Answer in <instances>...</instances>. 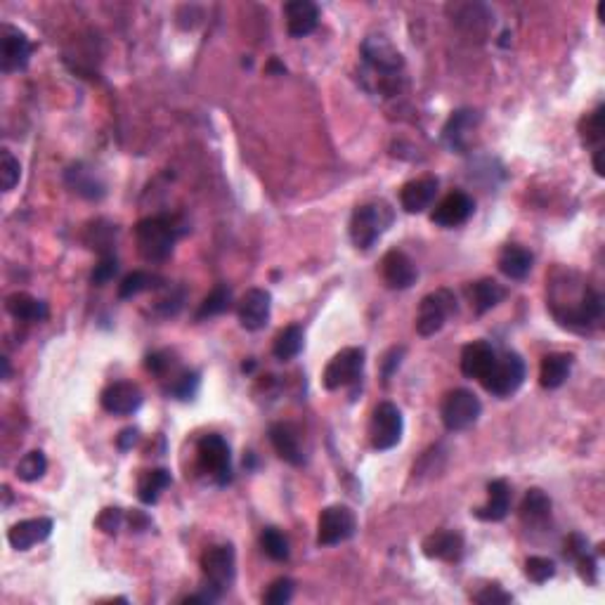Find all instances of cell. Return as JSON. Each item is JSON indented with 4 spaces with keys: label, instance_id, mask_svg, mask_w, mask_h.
I'll list each match as a JSON object with an SVG mask.
<instances>
[{
    "label": "cell",
    "instance_id": "cell-27",
    "mask_svg": "<svg viewBox=\"0 0 605 605\" xmlns=\"http://www.w3.org/2000/svg\"><path fill=\"white\" fill-rule=\"evenodd\" d=\"M468 296H471V305L475 308V312L485 315L487 310L497 308L507 298V289L497 279H480V282L468 287Z\"/></svg>",
    "mask_w": 605,
    "mask_h": 605
},
{
    "label": "cell",
    "instance_id": "cell-1",
    "mask_svg": "<svg viewBox=\"0 0 605 605\" xmlns=\"http://www.w3.org/2000/svg\"><path fill=\"white\" fill-rule=\"evenodd\" d=\"M180 232L183 230L177 227V220L170 218V216H154V218L140 220L135 227L138 251L149 263L166 261L176 247Z\"/></svg>",
    "mask_w": 605,
    "mask_h": 605
},
{
    "label": "cell",
    "instance_id": "cell-34",
    "mask_svg": "<svg viewBox=\"0 0 605 605\" xmlns=\"http://www.w3.org/2000/svg\"><path fill=\"white\" fill-rule=\"evenodd\" d=\"M159 277L156 275H149V272H145V270H135V272H130V275L121 282L119 287V298H133L138 296V294H145V291H152L159 287Z\"/></svg>",
    "mask_w": 605,
    "mask_h": 605
},
{
    "label": "cell",
    "instance_id": "cell-41",
    "mask_svg": "<svg viewBox=\"0 0 605 605\" xmlns=\"http://www.w3.org/2000/svg\"><path fill=\"white\" fill-rule=\"evenodd\" d=\"M199 388V376L194 372H183L177 373L173 386H170V393L176 395L177 400H192V395L197 393Z\"/></svg>",
    "mask_w": 605,
    "mask_h": 605
},
{
    "label": "cell",
    "instance_id": "cell-3",
    "mask_svg": "<svg viewBox=\"0 0 605 605\" xmlns=\"http://www.w3.org/2000/svg\"><path fill=\"white\" fill-rule=\"evenodd\" d=\"M522 381H525V362L518 352H507L501 359L497 358L492 372L483 379V386L494 397H508L522 386Z\"/></svg>",
    "mask_w": 605,
    "mask_h": 605
},
{
    "label": "cell",
    "instance_id": "cell-5",
    "mask_svg": "<svg viewBox=\"0 0 605 605\" xmlns=\"http://www.w3.org/2000/svg\"><path fill=\"white\" fill-rule=\"evenodd\" d=\"M201 570H204V578L211 586V592L220 596L227 586L232 585L234 572H237V556H234L232 546L220 544V546H211L208 551H204Z\"/></svg>",
    "mask_w": 605,
    "mask_h": 605
},
{
    "label": "cell",
    "instance_id": "cell-10",
    "mask_svg": "<svg viewBox=\"0 0 605 605\" xmlns=\"http://www.w3.org/2000/svg\"><path fill=\"white\" fill-rule=\"evenodd\" d=\"M358 530V521L348 507H326L317 522V542L322 546H334L350 539Z\"/></svg>",
    "mask_w": 605,
    "mask_h": 605
},
{
    "label": "cell",
    "instance_id": "cell-51",
    "mask_svg": "<svg viewBox=\"0 0 605 605\" xmlns=\"http://www.w3.org/2000/svg\"><path fill=\"white\" fill-rule=\"evenodd\" d=\"M0 362H3V379H10V362H7V358H3V359H0Z\"/></svg>",
    "mask_w": 605,
    "mask_h": 605
},
{
    "label": "cell",
    "instance_id": "cell-25",
    "mask_svg": "<svg viewBox=\"0 0 605 605\" xmlns=\"http://www.w3.org/2000/svg\"><path fill=\"white\" fill-rule=\"evenodd\" d=\"M572 355L568 352H551L542 359V369H539V383L546 390H556L568 381L572 369Z\"/></svg>",
    "mask_w": 605,
    "mask_h": 605
},
{
    "label": "cell",
    "instance_id": "cell-23",
    "mask_svg": "<svg viewBox=\"0 0 605 605\" xmlns=\"http://www.w3.org/2000/svg\"><path fill=\"white\" fill-rule=\"evenodd\" d=\"M508 508H511V490H508L507 480H492L487 485V504L475 508L473 514L480 521L499 522L508 515Z\"/></svg>",
    "mask_w": 605,
    "mask_h": 605
},
{
    "label": "cell",
    "instance_id": "cell-15",
    "mask_svg": "<svg viewBox=\"0 0 605 605\" xmlns=\"http://www.w3.org/2000/svg\"><path fill=\"white\" fill-rule=\"evenodd\" d=\"M272 296L265 289H251L240 302V322L247 331H261L270 319Z\"/></svg>",
    "mask_w": 605,
    "mask_h": 605
},
{
    "label": "cell",
    "instance_id": "cell-17",
    "mask_svg": "<svg viewBox=\"0 0 605 605\" xmlns=\"http://www.w3.org/2000/svg\"><path fill=\"white\" fill-rule=\"evenodd\" d=\"M494 362H497V352L487 341H473L461 350V372L466 379L483 381L492 372Z\"/></svg>",
    "mask_w": 605,
    "mask_h": 605
},
{
    "label": "cell",
    "instance_id": "cell-36",
    "mask_svg": "<svg viewBox=\"0 0 605 605\" xmlns=\"http://www.w3.org/2000/svg\"><path fill=\"white\" fill-rule=\"evenodd\" d=\"M230 301H232V291L220 284V287H216V289L204 298V302H201V308H199L197 312V319H208V317L223 315V312L230 308Z\"/></svg>",
    "mask_w": 605,
    "mask_h": 605
},
{
    "label": "cell",
    "instance_id": "cell-37",
    "mask_svg": "<svg viewBox=\"0 0 605 605\" xmlns=\"http://www.w3.org/2000/svg\"><path fill=\"white\" fill-rule=\"evenodd\" d=\"M20 177H21L20 161L14 159L10 149H3V152H0V187H3V192H12L14 185L20 183Z\"/></svg>",
    "mask_w": 605,
    "mask_h": 605
},
{
    "label": "cell",
    "instance_id": "cell-38",
    "mask_svg": "<svg viewBox=\"0 0 605 605\" xmlns=\"http://www.w3.org/2000/svg\"><path fill=\"white\" fill-rule=\"evenodd\" d=\"M525 575H528L530 582L544 585V582H549L556 575V563L544 556H530L525 561Z\"/></svg>",
    "mask_w": 605,
    "mask_h": 605
},
{
    "label": "cell",
    "instance_id": "cell-19",
    "mask_svg": "<svg viewBox=\"0 0 605 605\" xmlns=\"http://www.w3.org/2000/svg\"><path fill=\"white\" fill-rule=\"evenodd\" d=\"M50 535H52V521L50 518H28V521L12 525V530L7 532V542H10L12 549L28 551L35 544L45 542Z\"/></svg>",
    "mask_w": 605,
    "mask_h": 605
},
{
    "label": "cell",
    "instance_id": "cell-43",
    "mask_svg": "<svg viewBox=\"0 0 605 605\" xmlns=\"http://www.w3.org/2000/svg\"><path fill=\"white\" fill-rule=\"evenodd\" d=\"M121 522H123V514H121V508H105V511L98 515L95 525H98L105 535H116L121 528Z\"/></svg>",
    "mask_w": 605,
    "mask_h": 605
},
{
    "label": "cell",
    "instance_id": "cell-49",
    "mask_svg": "<svg viewBox=\"0 0 605 605\" xmlns=\"http://www.w3.org/2000/svg\"><path fill=\"white\" fill-rule=\"evenodd\" d=\"M138 428H126V430H121V436H119V447L121 450H130L135 443H138Z\"/></svg>",
    "mask_w": 605,
    "mask_h": 605
},
{
    "label": "cell",
    "instance_id": "cell-8",
    "mask_svg": "<svg viewBox=\"0 0 605 605\" xmlns=\"http://www.w3.org/2000/svg\"><path fill=\"white\" fill-rule=\"evenodd\" d=\"M365 366V350L362 348H343L334 355L326 369L322 373V383L326 390H338V388L350 386L359 379Z\"/></svg>",
    "mask_w": 605,
    "mask_h": 605
},
{
    "label": "cell",
    "instance_id": "cell-35",
    "mask_svg": "<svg viewBox=\"0 0 605 605\" xmlns=\"http://www.w3.org/2000/svg\"><path fill=\"white\" fill-rule=\"evenodd\" d=\"M261 546H263V551H265V554L272 558V561H277V563L287 561V558H289V554H291L289 539H287V537H284V532H279L277 528L263 530Z\"/></svg>",
    "mask_w": 605,
    "mask_h": 605
},
{
    "label": "cell",
    "instance_id": "cell-22",
    "mask_svg": "<svg viewBox=\"0 0 605 605\" xmlns=\"http://www.w3.org/2000/svg\"><path fill=\"white\" fill-rule=\"evenodd\" d=\"M437 197L436 177H419L412 180L400 190V204L407 213H423L433 206Z\"/></svg>",
    "mask_w": 605,
    "mask_h": 605
},
{
    "label": "cell",
    "instance_id": "cell-18",
    "mask_svg": "<svg viewBox=\"0 0 605 605\" xmlns=\"http://www.w3.org/2000/svg\"><path fill=\"white\" fill-rule=\"evenodd\" d=\"M284 17H287V31L291 38H305L319 24V7L310 0H294L284 5Z\"/></svg>",
    "mask_w": 605,
    "mask_h": 605
},
{
    "label": "cell",
    "instance_id": "cell-48",
    "mask_svg": "<svg viewBox=\"0 0 605 605\" xmlns=\"http://www.w3.org/2000/svg\"><path fill=\"white\" fill-rule=\"evenodd\" d=\"M402 352H405V350H402V348H400V350H397V348H393V350H390L386 355V362H383V373H386V379H388V376H390V373H393L395 366H400Z\"/></svg>",
    "mask_w": 605,
    "mask_h": 605
},
{
    "label": "cell",
    "instance_id": "cell-14",
    "mask_svg": "<svg viewBox=\"0 0 605 605\" xmlns=\"http://www.w3.org/2000/svg\"><path fill=\"white\" fill-rule=\"evenodd\" d=\"M475 211V201H473L466 192H450L447 197L436 206V211L430 216V220L440 227H459L464 225L466 220L471 218Z\"/></svg>",
    "mask_w": 605,
    "mask_h": 605
},
{
    "label": "cell",
    "instance_id": "cell-29",
    "mask_svg": "<svg viewBox=\"0 0 605 605\" xmlns=\"http://www.w3.org/2000/svg\"><path fill=\"white\" fill-rule=\"evenodd\" d=\"M532 263H535V258L528 248L515 247V244L507 247L499 254V270L508 279H525L532 270Z\"/></svg>",
    "mask_w": 605,
    "mask_h": 605
},
{
    "label": "cell",
    "instance_id": "cell-16",
    "mask_svg": "<svg viewBox=\"0 0 605 605\" xmlns=\"http://www.w3.org/2000/svg\"><path fill=\"white\" fill-rule=\"evenodd\" d=\"M381 275H383V279H386V284L390 289L402 291L409 289V287L416 282L419 272H416L414 261H412L407 254H402V251H388V254L383 255V261H381Z\"/></svg>",
    "mask_w": 605,
    "mask_h": 605
},
{
    "label": "cell",
    "instance_id": "cell-33",
    "mask_svg": "<svg viewBox=\"0 0 605 605\" xmlns=\"http://www.w3.org/2000/svg\"><path fill=\"white\" fill-rule=\"evenodd\" d=\"M14 471H17V478L24 480V483H35L48 471V459H45L41 450H31L20 459V464H17Z\"/></svg>",
    "mask_w": 605,
    "mask_h": 605
},
{
    "label": "cell",
    "instance_id": "cell-30",
    "mask_svg": "<svg viewBox=\"0 0 605 605\" xmlns=\"http://www.w3.org/2000/svg\"><path fill=\"white\" fill-rule=\"evenodd\" d=\"M170 485V473L166 468H152L145 471L138 480V497L142 504H156L161 492Z\"/></svg>",
    "mask_w": 605,
    "mask_h": 605
},
{
    "label": "cell",
    "instance_id": "cell-24",
    "mask_svg": "<svg viewBox=\"0 0 605 605\" xmlns=\"http://www.w3.org/2000/svg\"><path fill=\"white\" fill-rule=\"evenodd\" d=\"M64 180H67V185L71 187V192H76V194L90 199V201L92 199H102L106 194L105 183H102L98 177V173H95L90 166H85V163L71 166V169L67 170Z\"/></svg>",
    "mask_w": 605,
    "mask_h": 605
},
{
    "label": "cell",
    "instance_id": "cell-26",
    "mask_svg": "<svg viewBox=\"0 0 605 605\" xmlns=\"http://www.w3.org/2000/svg\"><path fill=\"white\" fill-rule=\"evenodd\" d=\"M475 123H478V114L471 112V109H459V112L452 114L443 130L444 142L450 145V149L464 152L466 142H468V130H473Z\"/></svg>",
    "mask_w": 605,
    "mask_h": 605
},
{
    "label": "cell",
    "instance_id": "cell-13",
    "mask_svg": "<svg viewBox=\"0 0 605 605\" xmlns=\"http://www.w3.org/2000/svg\"><path fill=\"white\" fill-rule=\"evenodd\" d=\"M142 400H145V395H142L140 386H135L130 381H116L102 390V407L114 416L135 414L142 407Z\"/></svg>",
    "mask_w": 605,
    "mask_h": 605
},
{
    "label": "cell",
    "instance_id": "cell-12",
    "mask_svg": "<svg viewBox=\"0 0 605 605\" xmlns=\"http://www.w3.org/2000/svg\"><path fill=\"white\" fill-rule=\"evenodd\" d=\"M31 52H34V45L27 34H21L20 28L10 27V24H3L0 28V69L5 74L27 69Z\"/></svg>",
    "mask_w": 605,
    "mask_h": 605
},
{
    "label": "cell",
    "instance_id": "cell-21",
    "mask_svg": "<svg viewBox=\"0 0 605 605\" xmlns=\"http://www.w3.org/2000/svg\"><path fill=\"white\" fill-rule=\"evenodd\" d=\"M270 443H272L275 452L279 454V459H284L287 464L301 466L305 461L301 447V433H298L294 423H275L270 428Z\"/></svg>",
    "mask_w": 605,
    "mask_h": 605
},
{
    "label": "cell",
    "instance_id": "cell-40",
    "mask_svg": "<svg viewBox=\"0 0 605 605\" xmlns=\"http://www.w3.org/2000/svg\"><path fill=\"white\" fill-rule=\"evenodd\" d=\"M116 272H119V261H116L112 254H106V255H102L98 265H95L90 279H92V284L105 287V284H109L114 277H116Z\"/></svg>",
    "mask_w": 605,
    "mask_h": 605
},
{
    "label": "cell",
    "instance_id": "cell-6",
    "mask_svg": "<svg viewBox=\"0 0 605 605\" xmlns=\"http://www.w3.org/2000/svg\"><path fill=\"white\" fill-rule=\"evenodd\" d=\"M402 412L393 402H381L379 407L373 409L372 423H369V437H372V447L379 452L393 450L395 444L402 440Z\"/></svg>",
    "mask_w": 605,
    "mask_h": 605
},
{
    "label": "cell",
    "instance_id": "cell-31",
    "mask_svg": "<svg viewBox=\"0 0 605 605\" xmlns=\"http://www.w3.org/2000/svg\"><path fill=\"white\" fill-rule=\"evenodd\" d=\"M521 515L528 525H539V522L549 521L551 499L542 492V490L532 487V490H528V494H525V499H522Z\"/></svg>",
    "mask_w": 605,
    "mask_h": 605
},
{
    "label": "cell",
    "instance_id": "cell-42",
    "mask_svg": "<svg viewBox=\"0 0 605 605\" xmlns=\"http://www.w3.org/2000/svg\"><path fill=\"white\" fill-rule=\"evenodd\" d=\"M585 133H582V138H585V145H601V140H603V106H599L596 112L589 116V119H585V128H582Z\"/></svg>",
    "mask_w": 605,
    "mask_h": 605
},
{
    "label": "cell",
    "instance_id": "cell-11",
    "mask_svg": "<svg viewBox=\"0 0 605 605\" xmlns=\"http://www.w3.org/2000/svg\"><path fill=\"white\" fill-rule=\"evenodd\" d=\"M362 55H365V62L372 67L376 74H381L383 81L388 78H397V74L405 67V59L395 50V45L383 35H369L365 43H362Z\"/></svg>",
    "mask_w": 605,
    "mask_h": 605
},
{
    "label": "cell",
    "instance_id": "cell-2",
    "mask_svg": "<svg viewBox=\"0 0 605 605\" xmlns=\"http://www.w3.org/2000/svg\"><path fill=\"white\" fill-rule=\"evenodd\" d=\"M390 223H393V211L383 201L359 206V208H355L350 220L352 244L362 251L372 248L379 241L381 234L390 227Z\"/></svg>",
    "mask_w": 605,
    "mask_h": 605
},
{
    "label": "cell",
    "instance_id": "cell-39",
    "mask_svg": "<svg viewBox=\"0 0 605 605\" xmlns=\"http://www.w3.org/2000/svg\"><path fill=\"white\" fill-rule=\"evenodd\" d=\"M291 599H294V579L279 578L270 585V589L265 592V596H263V603L284 605L289 603Z\"/></svg>",
    "mask_w": 605,
    "mask_h": 605
},
{
    "label": "cell",
    "instance_id": "cell-44",
    "mask_svg": "<svg viewBox=\"0 0 605 605\" xmlns=\"http://www.w3.org/2000/svg\"><path fill=\"white\" fill-rule=\"evenodd\" d=\"M473 601L483 605H501V603H511L514 599H511V593H507L501 586L494 585V586H485L483 592L475 593Z\"/></svg>",
    "mask_w": 605,
    "mask_h": 605
},
{
    "label": "cell",
    "instance_id": "cell-46",
    "mask_svg": "<svg viewBox=\"0 0 605 605\" xmlns=\"http://www.w3.org/2000/svg\"><path fill=\"white\" fill-rule=\"evenodd\" d=\"M586 551H589L586 549V539L582 535H570L565 539V558L578 561L579 556H585Z\"/></svg>",
    "mask_w": 605,
    "mask_h": 605
},
{
    "label": "cell",
    "instance_id": "cell-20",
    "mask_svg": "<svg viewBox=\"0 0 605 605\" xmlns=\"http://www.w3.org/2000/svg\"><path fill=\"white\" fill-rule=\"evenodd\" d=\"M421 549L428 558L457 563L459 558L464 556V537L454 530H440V532H433L423 539Z\"/></svg>",
    "mask_w": 605,
    "mask_h": 605
},
{
    "label": "cell",
    "instance_id": "cell-50",
    "mask_svg": "<svg viewBox=\"0 0 605 605\" xmlns=\"http://www.w3.org/2000/svg\"><path fill=\"white\" fill-rule=\"evenodd\" d=\"M593 169H596V173L599 176H603L605 170H603V149H596V156H593Z\"/></svg>",
    "mask_w": 605,
    "mask_h": 605
},
{
    "label": "cell",
    "instance_id": "cell-4",
    "mask_svg": "<svg viewBox=\"0 0 605 605\" xmlns=\"http://www.w3.org/2000/svg\"><path fill=\"white\" fill-rule=\"evenodd\" d=\"M480 412H483V405H480L478 395L466 388H457L444 397L440 416H443L447 430H466L478 421Z\"/></svg>",
    "mask_w": 605,
    "mask_h": 605
},
{
    "label": "cell",
    "instance_id": "cell-7",
    "mask_svg": "<svg viewBox=\"0 0 605 605\" xmlns=\"http://www.w3.org/2000/svg\"><path fill=\"white\" fill-rule=\"evenodd\" d=\"M457 310V301L452 296V291L440 289L436 294H428L419 305V315H416V331L419 336H433L443 329L447 317Z\"/></svg>",
    "mask_w": 605,
    "mask_h": 605
},
{
    "label": "cell",
    "instance_id": "cell-47",
    "mask_svg": "<svg viewBox=\"0 0 605 605\" xmlns=\"http://www.w3.org/2000/svg\"><path fill=\"white\" fill-rule=\"evenodd\" d=\"M575 563H578L579 568V575H582L586 582H592L593 585V582H596V558L589 556V551H586L585 556H579Z\"/></svg>",
    "mask_w": 605,
    "mask_h": 605
},
{
    "label": "cell",
    "instance_id": "cell-32",
    "mask_svg": "<svg viewBox=\"0 0 605 605\" xmlns=\"http://www.w3.org/2000/svg\"><path fill=\"white\" fill-rule=\"evenodd\" d=\"M302 350V329L298 324H291L287 329H282L277 334L275 345H272V352H275L277 359L282 362H289Z\"/></svg>",
    "mask_w": 605,
    "mask_h": 605
},
{
    "label": "cell",
    "instance_id": "cell-9",
    "mask_svg": "<svg viewBox=\"0 0 605 605\" xmlns=\"http://www.w3.org/2000/svg\"><path fill=\"white\" fill-rule=\"evenodd\" d=\"M199 466L206 475H211L216 483L225 485L230 480V447H227L225 437L208 433L199 440L197 444Z\"/></svg>",
    "mask_w": 605,
    "mask_h": 605
},
{
    "label": "cell",
    "instance_id": "cell-45",
    "mask_svg": "<svg viewBox=\"0 0 605 605\" xmlns=\"http://www.w3.org/2000/svg\"><path fill=\"white\" fill-rule=\"evenodd\" d=\"M145 365H147L149 372L156 373V376H161V373L169 372L170 365H173V359H170L169 352H152Z\"/></svg>",
    "mask_w": 605,
    "mask_h": 605
},
{
    "label": "cell",
    "instance_id": "cell-28",
    "mask_svg": "<svg viewBox=\"0 0 605 605\" xmlns=\"http://www.w3.org/2000/svg\"><path fill=\"white\" fill-rule=\"evenodd\" d=\"M7 312L20 322H43L48 317V305L28 294H12L5 301Z\"/></svg>",
    "mask_w": 605,
    "mask_h": 605
}]
</instances>
